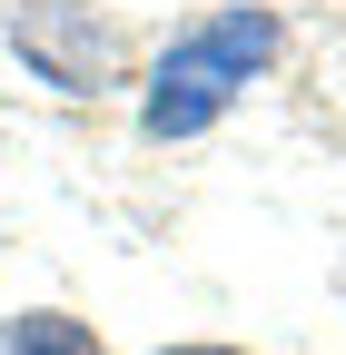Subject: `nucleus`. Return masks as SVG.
Instances as JSON below:
<instances>
[{"label": "nucleus", "mask_w": 346, "mask_h": 355, "mask_svg": "<svg viewBox=\"0 0 346 355\" xmlns=\"http://www.w3.org/2000/svg\"><path fill=\"white\" fill-rule=\"evenodd\" d=\"M179 355H228V345H179Z\"/></svg>", "instance_id": "nucleus-4"}, {"label": "nucleus", "mask_w": 346, "mask_h": 355, "mask_svg": "<svg viewBox=\"0 0 346 355\" xmlns=\"http://www.w3.org/2000/svg\"><path fill=\"white\" fill-rule=\"evenodd\" d=\"M0 355H99V336L79 316H50V306H40V316H10V345Z\"/></svg>", "instance_id": "nucleus-3"}, {"label": "nucleus", "mask_w": 346, "mask_h": 355, "mask_svg": "<svg viewBox=\"0 0 346 355\" xmlns=\"http://www.w3.org/2000/svg\"><path fill=\"white\" fill-rule=\"evenodd\" d=\"M10 40L30 50V69L60 79V89H99V69H109V30L90 20V0H30L10 20Z\"/></svg>", "instance_id": "nucleus-2"}, {"label": "nucleus", "mask_w": 346, "mask_h": 355, "mask_svg": "<svg viewBox=\"0 0 346 355\" xmlns=\"http://www.w3.org/2000/svg\"><path fill=\"white\" fill-rule=\"evenodd\" d=\"M267 60H277V20L267 10H228V20L188 30L179 50L158 60V79H149V109H139L149 139H198V128L238 99V79H257Z\"/></svg>", "instance_id": "nucleus-1"}]
</instances>
